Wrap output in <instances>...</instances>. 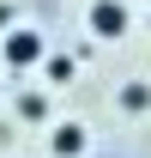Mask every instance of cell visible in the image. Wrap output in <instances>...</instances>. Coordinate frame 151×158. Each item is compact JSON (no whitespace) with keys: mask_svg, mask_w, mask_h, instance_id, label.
Masks as SVG:
<instances>
[{"mask_svg":"<svg viewBox=\"0 0 151 158\" xmlns=\"http://www.w3.org/2000/svg\"><path fill=\"white\" fill-rule=\"evenodd\" d=\"M91 31L97 37H121L127 31V6L121 0H91Z\"/></svg>","mask_w":151,"mask_h":158,"instance_id":"obj_1","label":"cell"},{"mask_svg":"<svg viewBox=\"0 0 151 158\" xmlns=\"http://www.w3.org/2000/svg\"><path fill=\"white\" fill-rule=\"evenodd\" d=\"M6 61H12V67H37L42 61V37L37 31H12V37H6Z\"/></svg>","mask_w":151,"mask_h":158,"instance_id":"obj_2","label":"cell"},{"mask_svg":"<svg viewBox=\"0 0 151 158\" xmlns=\"http://www.w3.org/2000/svg\"><path fill=\"white\" fill-rule=\"evenodd\" d=\"M79 152H85V128H79V122L55 128V158H79Z\"/></svg>","mask_w":151,"mask_h":158,"instance_id":"obj_3","label":"cell"},{"mask_svg":"<svg viewBox=\"0 0 151 158\" xmlns=\"http://www.w3.org/2000/svg\"><path fill=\"white\" fill-rule=\"evenodd\" d=\"M121 110H151V85H121Z\"/></svg>","mask_w":151,"mask_h":158,"instance_id":"obj_4","label":"cell"},{"mask_svg":"<svg viewBox=\"0 0 151 158\" xmlns=\"http://www.w3.org/2000/svg\"><path fill=\"white\" fill-rule=\"evenodd\" d=\"M48 79H55V85H67V79H73V61L55 55V61H48Z\"/></svg>","mask_w":151,"mask_h":158,"instance_id":"obj_5","label":"cell"}]
</instances>
